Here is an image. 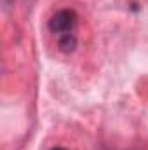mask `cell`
Listing matches in <instances>:
<instances>
[{
    "mask_svg": "<svg viewBox=\"0 0 148 150\" xmlns=\"http://www.w3.org/2000/svg\"><path fill=\"white\" fill-rule=\"evenodd\" d=\"M51 150H65V149H59V147H54V149H51Z\"/></svg>",
    "mask_w": 148,
    "mask_h": 150,
    "instance_id": "3",
    "label": "cell"
},
{
    "mask_svg": "<svg viewBox=\"0 0 148 150\" xmlns=\"http://www.w3.org/2000/svg\"><path fill=\"white\" fill-rule=\"evenodd\" d=\"M77 45V40H75L73 35H63L59 38V49L65 51V52H72Z\"/></svg>",
    "mask_w": 148,
    "mask_h": 150,
    "instance_id": "2",
    "label": "cell"
},
{
    "mask_svg": "<svg viewBox=\"0 0 148 150\" xmlns=\"http://www.w3.org/2000/svg\"><path fill=\"white\" fill-rule=\"evenodd\" d=\"M75 26H77V14L72 9H61L49 19V30L52 33H59L61 37L72 35Z\"/></svg>",
    "mask_w": 148,
    "mask_h": 150,
    "instance_id": "1",
    "label": "cell"
}]
</instances>
